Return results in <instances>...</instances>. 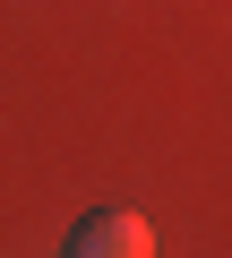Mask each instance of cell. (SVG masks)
Masks as SVG:
<instances>
[{
  "mask_svg": "<svg viewBox=\"0 0 232 258\" xmlns=\"http://www.w3.org/2000/svg\"><path fill=\"white\" fill-rule=\"evenodd\" d=\"M69 258H155V232H146L138 215H121V207H103V215H86V224H78Z\"/></svg>",
  "mask_w": 232,
  "mask_h": 258,
  "instance_id": "cell-1",
  "label": "cell"
}]
</instances>
